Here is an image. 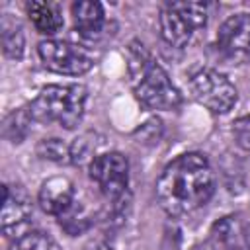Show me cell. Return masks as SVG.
<instances>
[{"instance_id":"cell-14","label":"cell","mask_w":250,"mask_h":250,"mask_svg":"<svg viewBox=\"0 0 250 250\" xmlns=\"http://www.w3.org/2000/svg\"><path fill=\"white\" fill-rule=\"evenodd\" d=\"M31 121H33V117H31L29 107H18L4 119L2 133L10 143H21L29 133Z\"/></svg>"},{"instance_id":"cell-18","label":"cell","mask_w":250,"mask_h":250,"mask_svg":"<svg viewBox=\"0 0 250 250\" xmlns=\"http://www.w3.org/2000/svg\"><path fill=\"white\" fill-rule=\"evenodd\" d=\"M37 154L45 160H51L57 164H66V162H70V145L62 143L61 139H43L37 145Z\"/></svg>"},{"instance_id":"cell-12","label":"cell","mask_w":250,"mask_h":250,"mask_svg":"<svg viewBox=\"0 0 250 250\" xmlns=\"http://www.w3.org/2000/svg\"><path fill=\"white\" fill-rule=\"evenodd\" d=\"M27 16L33 27L43 35H55L62 27V16L57 4L45 0H33L27 4Z\"/></svg>"},{"instance_id":"cell-17","label":"cell","mask_w":250,"mask_h":250,"mask_svg":"<svg viewBox=\"0 0 250 250\" xmlns=\"http://www.w3.org/2000/svg\"><path fill=\"white\" fill-rule=\"evenodd\" d=\"M10 250H61L59 244L45 232L39 230H29L25 234H21Z\"/></svg>"},{"instance_id":"cell-2","label":"cell","mask_w":250,"mask_h":250,"mask_svg":"<svg viewBox=\"0 0 250 250\" xmlns=\"http://www.w3.org/2000/svg\"><path fill=\"white\" fill-rule=\"evenodd\" d=\"M127 72L131 88L145 107L168 111L182 104V96L166 70L139 41H131L127 47Z\"/></svg>"},{"instance_id":"cell-16","label":"cell","mask_w":250,"mask_h":250,"mask_svg":"<svg viewBox=\"0 0 250 250\" xmlns=\"http://www.w3.org/2000/svg\"><path fill=\"white\" fill-rule=\"evenodd\" d=\"M102 145V141H96V135L86 133L82 137H78L72 145H70V162L72 164H90L96 156H100L102 152H98V146Z\"/></svg>"},{"instance_id":"cell-19","label":"cell","mask_w":250,"mask_h":250,"mask_svg":"<svg viewBox=\"0 0 250 250\" xmlns=\"http://www.w3.org/2000/svg\"><path fill=\"white\" fill-rule=\"evenodd\" d=\"M232 137L240 148L250 150V115H244L232 123Z\"/></svg>"},{"instance_id":"cell-9","label":"cell","mask_w":250,"mask_h":250,"mask_svg":"<svg viewBox=\"0 0 250 250\" xmlns=\"http://www.w3.org/2000/svg\"><path fill=\"white\" fill-rule=\"evenodd\" d=\"M33 213L31 197L21 184H4L2 186V213L0 223L2 230L10 234L23 227Z\"/></svg>"},{"instance_id":"cell-20","label":"cell","mask_w":250,"mask_h":250,"mask_svg":"<svg viewBox=\"0 0 250 250\" xmlns=\"http://www.w3.org/2000/svg\"><path fill=\"white\" fill-rule=\"evenodd\" d=\"M86 250H111V246H109L107 242H104V240H96V242L88 244Z\"/></svg>"},{"instance_id":"cell-3","label":"cell","mask_w":250,"mask_h":250,"mask_svg":"<svg viewBox=\"0 0 250 250\" xmlns=\"http://www.w3.org/2000/svg\"><path fill=\"white\" fill-rule=\"evenodd\" d=\"M88 92L80 84H49L29 104L33 121L74 129L86 107Z\"/></svg>"},{"instance_id":"cell-4","label":"cell","mask_w":250,"mask_h":250,"mask_svg":"<svg viewBox=\"0 0 250 250\" xmlns=\"http://www.w3.org/2000/svg\"><path fill=\"white\" fill-rule=\"evenodd\" d=\"M88 176L109 201L111 215L121 217L129 205V162L121 152H102L88 164Z\"/></svg>"},{"instance_id":"cell-11","label":"cell","mask_w":250,"mask_h":250,"mask_svg":"<svg viewBox=\"0 0 250 250\" xmlns=\"http://www.w3.org/2000/svg\"><path fill=\"white\" fill-rule=\"evenodd\" d=\"M70 10H72L74 27L78 29V33L82 37L96 39L102 33L105 18H104V8L100 2H94V0L74 2Z\"/></svg>"},{"instance_id":"cell-5","label":"cell","mask_w":250,"mask_h":250,"mask_svg":"<svg viewBox=\"0 0 250 250\" xmlns=\"http://www.w3.org/2000/svg\"><path fill=\"white\" fill-rule=\"evenodd\" d=\"M207 23L205 2H170L160 12V33L172 47H186L193 33Z\"/></svg>"},{"instance_id":"cell-7","label":"cell","mask_w":250,"mask_h":250,"mask_svg":"<svg viewBox=\"0 0 250 250\" xmlns=\"http://www.w3.org/2000/svg\"><path fill=\"white\" fill-rule=\"evenodd\" d=\"M39 59L45 68L57 74L80 76L94 66V55L90 49L59 39H45L37 47Z\"/></svg>"},{"instance_id":"cell-8","label":"cell","mask_w":250,"mask_h":250,"mask_svg":"<svg viewBox=\"0 0 250 250\" xmlns=\"http://www.w3.org/2000/svg\"><path fill=\"white\" fill-rule=\"evenodd\" d=\"M215 47L221 59L230 64L250 62V14L229 16L219 27Z\"/></svg>"},{"instance_id":"cell-6","label":"cell","mask_w":250,"mask_h":250,"mask_svg":"<svg viewBox=\"0 0 250 250\" xmlns=\"http://www.w3.org/2000/svg\"><path fill=\"white\" fill-rule=\"evenodd\" d=\"M189 92L197 104L213 113H227L234 107L238 94L232 82L215 68H201L189 80Z\"/></svg>"},{"instance_id":"cell-15","label":"cell","mask_w":250,"mask_h":250,"mask_svg":"<svg viewBox=\"0 0 250 250\" xmlns=\"http://www.w3.org/2000/svg\"><path fill=\"white\" fill-rule=\"evenodd\" d=\"M59 225H61L70 236H76V234H82L84 230L90 229L92 219H90L88 211H86L82 205H78V203L74 201V203L59 217Z\"/></svg>"},{"instance_id":"cell-10","label":"cell","mask_w":250,"mask_h":250,"mask_svg":"<svg viewBox=\"0 0 250 250\" xmlns=\"http://www.w3.org/2000/svg\"><path fill=\"white\" fill-rule=\"evenodd\" d=\"M37 201H39V207L45 213L61 217L74 203V186L64 176L49 178L41 184Z\"/></svg>"},{"instance_id":"cell-13","label":"cell","mask_w":250,"mask_h":250,"mask_svg":"<svg viewBox=\"0 0 250 250\" xmlns=\"http://www.w3.org/2000/svg\"><path fill=\"white\" fill-rule=\"evenodd\" d=\"M0 37H2V51L8 59H16L20 61L23 57V47H25V37H23V29L20 25L18 20L10 18V14H6L2 18V25H0Z\"/></svg>"},{"instance_id":"cell-1","label":"cell","mask_w":250,"mask_h":250,"mask_svg":"<svg viewBox=\"0 0 250 250\" xmlns=\"http://www.w3.org/2000/svg\"><path fill=\"white\" fill-rule=\"evenodd\" d=\"M215 191V174L199 152H188L172 160L156 180L160 207L172 215H188L203 207Z\"/></svg>"}]
</instances>
